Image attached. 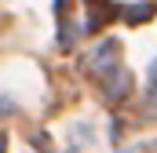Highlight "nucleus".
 <instances>
[{"instance_id":"f257e3e1","label":"nucleus","mask_w":157,"mask_h":153,"mask_svg":"<svg viewBox=\"0 0 157 153\" xmlns=\"http://www.w3.org/2000/svg\"><path fill=\"white\" fill-rule=\"evenodd\" d=\"M0 146H4V139H0Z\"/></svg>"}]
</instances>
